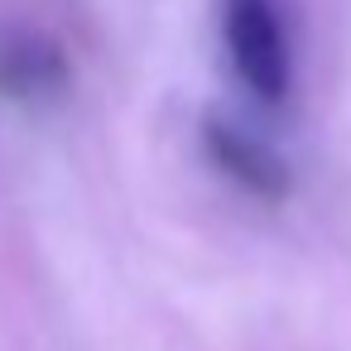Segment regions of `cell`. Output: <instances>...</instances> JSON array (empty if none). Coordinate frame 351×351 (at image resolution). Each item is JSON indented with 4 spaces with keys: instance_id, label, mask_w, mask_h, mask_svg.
Returning a JSON list of instances; mask_svg holds the SVG:
<instances>
[{
    "instance_id": "6da1fadb",
    "label": "cell",
    "mask_w": 351,
    "mask_h": 351,
    "mask_svg": "<svg viewBox=\"0 0 351 351\" xmlns=\"http://www.w3.org/2000/svg\"><path fill=\"white\" fill-rule=\"evenodd\" d=\"M221 34H226V53H231L241 87L255 101L279 106L289 97L293 68H289V34H284L274 0H226Z\"/></svg>"
},
{
    "instance_id": "7a4b0ae2",
    "label": "cell",
    "mask_w": 351,
    "mask_h": 351,
    "mask_svg": "<svg viewBox=\"0 0 351 351\" xmlns=\"http://www.w3.org/2000/svg\"><path fill=\"white\" fill-rule=\"evenodd\" d=\"M68 53L25 25H0V101H53L68 92Z\"/></svg>"
},
{
    "instance_id": "3957f363",
    "label": "cell",
    "mask_w": 351,
    "mask_h": 351,
    "mask_svg": "<svg viewBox=\"0 0 351 351\" xmlns=\"http://www.w3.org/2000/svg\"><path fill=\"white\" fill-rule=\"evenodd\" d=\"M202 140H207L212 164H217L236 188H245L250 197L279 202V197L289 193V169H284L265 145H255L250 135H241L236 125H226V121H207V125H202Z\"/></svg>"
}]
</instances>
